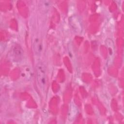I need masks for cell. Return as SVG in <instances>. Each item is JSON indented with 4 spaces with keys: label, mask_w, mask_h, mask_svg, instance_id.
Listing matches in <instances>:
<instances>
[{
    "label": "cell",
    "mask_w": 124,
    "mask_h": 124,
    "mask_svg": "<svg viewBox=\"0 0 124 124\" xmlns=\"http://www.w3.org/2000/svg\"><path fill=\"white\" fill-rule=\"evenodd\" d=\"M23 50L18 45L14 46L10 52V59L15 62H20L23 57Z\"/></svg>",
    "instance_id": "cell-2"
},
{
    "label": "cell",
    "mask_w": 124,
    "mask_h": 124,
    "mask_svg": "<svg viewBox=\"0 0 124 124\" xmlns=\"http://www.w3.org/2000/svg\"><path fill=\"white\" fill-rule=\"evenodd\" d=\"M22 77L26 80H30L32 77V72L31 69L28 66H24L21 70Z\"/></svg>",
    "instance_id": "cell-3"
},
{
    "label": "cell",
    "mask_w": 124,
    "mask_h": 124,
    "mask_svg": "<svg viewBox=\"0 0 124 124\" xmlns=\"http://www.w3.org/2000/svg\"><path fill=\"white\" fill-rule=\"evenodd\" d=\"M33 48L36 55H39L42 50L41 42L38 38H35L33 41Z\"/></svg>",
    "instance_id": "cell-4"
},
{
    "label": "cell",
    "mask_w": 124,
    "mask_h": 124,
    "mask_svg": "<svg viewBox=\"0 0 124 124\" xmlns=\"http://www.w3.org/2000/svg\"><path fill=\"white\" fill-rule=\"evenodd\" d=\"M36 73L37 84L40 89L44 91L46 84V72L44 64L38 62L36 66Z\"/></svg>",
    "instance_id": "cell-1"
}]
</instances>
